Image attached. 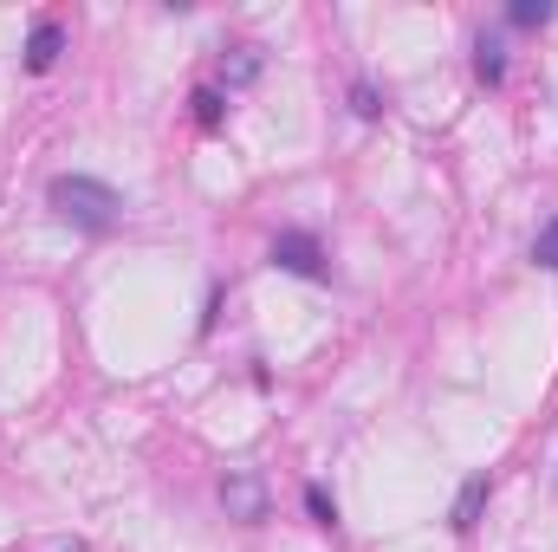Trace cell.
<instances>
[{"label": "cell", "mask_w": 558, "mask_h": 552, "mask_svg": "<svg viewBox=\"0 0 558 552\" xmlns=\"http://www.w3.org/2000/svg\"><path fill=\"white\" fill-rule=\"evenodd\" d=\"M46 202H52V215H59V221L85 228V235H111V228H118V215H124V195H118V189H105V182H92V176H59V182L46 189Z\"/></svg>", "instance_id": "obj_1"}, {"label": "cell", "mask_w": 558, "mask_h": 552, "mask_svg": "<svg viewBox=\"0 0 558 552\" xmlns=\"http://www.w3.org/2000/svg\"><path fill=\"white\" fill-rule=\"evenodd\" d=\"M274 267H286V274H299V279H325V248L312 235H279Z\"/></svg>", "instance_id": "obj_2"}, {"label": "cell", "mask_w": 558, "mask_h": 552, "mask_svg": "<svg viewBox=\"0 0 558 552\" xmlns=\"http://www.w3.org/2000/svg\"><path fill=\"white\" fill-rule=\"evenodd\" d=\"M221 501H228L234 520H260V514H267V488H260L254 468H234V475L221 481Z\"/></svg>", "instance_id": "obj_3"}, {"label": "cell", "mask_w": 558, "mask_h": 552, "mask_svg": "<svg viewBox=\"0 0 558 552\" xmlns=\"http://www.w3.org/2000/svg\"><path fill=\"white\" fill-rule=\"evenodd\" d=\"M59 46H65V33H59L52 20H39V26H33V39H26V65H33V72H52Z\"/></svg>", "instance_id": "obj_4"}, {"label": "cell", "mask_w": 558, "mask_h": 552, "mask_svg": "<svg viewBox=\"0 0 558 552\" xmlns=\"http://www.w3.org/2000/svg\"><path fill=\"white\" fill-rule=\"evenodd\" d=\"M474 72H481L487 85H500V79H507V59H500V39H481V46H474Z\"/></svg>", "instance_id": "obj_5"}, {"label": "cell", "mask_w": 558, "mask_h": 552, "mask_svg": "<svg viewBox=\"0 0 558 552\" xmlns=\"http://www.w3.org/2000/svg\"><path fill=\"white\" fill-rule=\"evenodd\" d=\"M481 501H487V475H474V481H468V494H461V507H454V527H461V533L474 527V507H481Z\"/></svg>", "instance_id": "obj_6"}, {"label": "cell", "mask_w": 558, "mask_h": 552, "mask_svg": "<svg viewBox=\"0 0 558 552\" xmlns=\"http://www.w3.org/2000/svg\"><path fill=\"white\" fill-rule=\"evenodd\" d=\"M305 507H312V520H318V527H338V501H331L325 488H305Z\"/></svg>", "instance_id": "obj_7"}, {"label": "cell", "mask_w": 558, "mask_h": 552, "mask_svg": "<svg viewBox=\"0 0 558 552\" xmlns=\"http://www.w3.org/2000/svg\"><path fill=\"white\" fill-rule=\"evenodd\" d=\"M533 261L558 274V221H546V228H539V241H533Z\"/></svg>", "instance_id": "obj_8"}, {"label": "cell", "mask_w": 558, "mask_h": 552, "mask_svg": "<svg viewBox=\"0 0 558 552\" xmlns=\"http://www.w3.org/2000/svg\"><path fill=\"white\" fill-rule=\"evenodd\" d=\"M546 20H553V7H546V0H539V7H533V0H520V7H513V26H546Z\"/></svg>", "instance_id": "obj_9"}, {"label": "cell", "mask_w": 558, "mask_h": 552, "mask_svg": "<svg viewBox=\"0 0 558 552\" xmlns=\"http://www.w3.org/2000/svg\"><path fill=\"white\" fill-rule=\"evenodd\" d=\"M195 118H202V124H215V118H221V98H215V92H202V98H195Z\"/></svg>", "instance_id": "obj_10"}]
</instances>
